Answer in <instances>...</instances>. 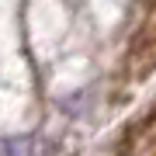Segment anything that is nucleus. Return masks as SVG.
<instances>
[{
	"instance_id": "1",
	"label": "nucleus",
	"mask_w": 156,
	"mask_h": 156,
	"mask_svg": "<svg viewBox=\"0 0 156 156\" xmlns=\"http://www.w3.org/2000/svg\"><path fill=\"white\" fill-rule=\"evenodd\" d=\"M125 156H156V115L149 122H142L132 135H128Z\"/></svg>"
},
{
	"instance_id": "2",
	"label": "nucleus",
	"mask_w": 156,
	"mask_h": 156,
	"mask_svg": "<svg viewBox=\"0 0 156 156\" xmlns=\"http://www.w3.org/2000/svg\"><path fill=\"white\" fill-rule=\"evenodd\" d=\"M38 139H7L0 142V156H38Z\"/></svg>"
}]
</instances>
